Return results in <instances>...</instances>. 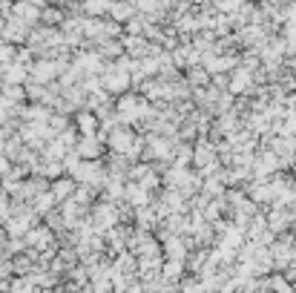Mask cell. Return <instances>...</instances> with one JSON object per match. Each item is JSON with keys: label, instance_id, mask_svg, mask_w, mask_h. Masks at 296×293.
I'll use <instances>...</instances> for the list:
<instances>
[{"label": "cell", "instance_id": "cell-6", "mask_svg": "<svg viewBox=\"0 0 296 293\" xmlns=\"http://www.w3.org/2000/svg\"><path fill=\"white\" fill-rule=\"evenodd\" d=\"M72 181H75V178H64V181H58L55 187H52L55 198H64V196H69V190H72Z\"/></svg>", "mask_w": 296, "mask_h": 293}, {"label": "cell", "instance_id": "cell-5", "mask_svg": "<svg viewBox=\"0 0 296 293\" xmlns=\"http://www.w3.org/2000/svg\"><path fill=\"white\" fill-rule=\"evenodd\" d=\"M49 238H52V233H49V230H29V233H26V242H29V245H35V247H46L49 245Z\"/></svg>", "mask_w": 296, "mask_h": 293}, {"label": "cell", "instance_id": "cell-11", "mask_svg": "<svg viewBox=\"0 0 296 293\" xmlns=\"http://www.w3.org/2000/svg\"><path fill=\"white\" fill-rule=\"evenodd\" d=\"M43 20H46V23H61V12H58V9H46V12H43Z\"/></svg>", "mask_w": 296, "mask_h": 293}, {"label": "cell", "instance_id": "cell-10", "mask_svg": "<svg viewBox=\"0 0 296 293\" xmlns=\"http://www.w3.org/2000/svg\"><path fill=\"white\" fill-rule=\"evenodd\" d=\"M78 64H80V66H84V69H89V72H92V69H98V66H101V64H98V58H92V55H87V58H80Z\"/></svg>", "mask_w": 296, "mask_h": 293}, {"label": "cell", "instance_id": "cell-4", "mask_svg": "<svg viewBox=\"0 0 296 293\" xmlns=\"http://www.w3.org/2000/svg\"><path fill=\"white\" fill-rule=\"evenodd\" d=\"M23 78H26V66L20 61L6 64V84H17V81H23Z\"/></svg>", "mask_w": 296, "mask_h": 293}, {"label": "cell", "instance_id": "cell-13", "mask_svg": "<svg viewBox=\"0 0 296 293\" xmlns=\"http://www.w3.org/2000/svg\"><path fill=\"white\" fill-rule=\"evenodd\" d=\"M3 219H9V201L0 196V222H3Z\"/></svg>", "mask_w": 296, "mask_h": 293}, {"label": "cell", "instance_id": "cell-14", "mask_svg": "<svg viewBox=\"0 0 296 293\" xmlns=\"http://www.w3.org/2000/svg\"><path fill=\"white\" fill-rule=\"evenodd\" d=\"M87 9H89V12H101V9H104V3H98V0H89Z\"/></svg>", "mask_w": 296, "mask_h": 293}, {"label": "cell", "instance_id": "cell-2", "mask_svg": "<svg viewBox=\"0 0 296 293\" xmlns=\"http://www.w3.org/2000/svg\"><path fill=\"white\" fill-rule=\"evenodd\" d=\"M15 17L20 20V23H26V26H32L35 20L40 17V12H38V6L35 3H29V0H23V3H17L15 6Z\"/></svg>", "mask_w": 296, "mask_h": 293}, {"label": "cell", "instance_id": "cell-8", "mask_svg": "<svg viewBox=\"0 0 296 293\" xmlns=\"http://www.w3.org/2000/svg\"><path fill=\"white\" fill-rule=\"evenodd\" d=\"M55 201H58L55 193H49V196H40V198H38V213H46V210L55 204Z\"/></svg>", "mask_w": 296, "mask_h": 293}, {"label": "cell", "instance_id": "cell-9", "mask_svg": "<svg viewBox=\"0 0 296 293\" xmlns=\"http://www.w3.org/2000/svg\"><path fill=\"white\" fill-rule=\"evenodd\" d=\"M95 150H98L95 141H92V138H87V141L78 147V155H95Z\"/></svg>", "mask_w": 296, "mask_h": 293}, {"label": "cell", "instance_id": "cell-12", "mask_svg": "<svg viewBox=\"0 0 296 293\" xmlns=\"http://www.w3.org/2000/svg\"><path fill=\"white\" fill-rule=\"evenodd\" d=\"M78 124H80V129H84V132H89V129L95 127V124H92V118H89V115H80V118H78Z\"/></svg>", "mask_w": 296, "mask_h": 293}, {"label": "cell", "instance_id": "cell-7", "mask_svg": "<svg viewBox=\"0 0 296 293\" xmlns=\"http://www.w3.org/2000/svg\"><path fill=\"white\" fill-rule=\"evenodd\" d=\"M64 147H66L64 141H52L46 147V158H58V161H61V158H64Z\"/></svg>", "mask_w": 296, "mask_h": 293}, {"label": "cell", "instance_id": "cell-15", "mask_svg": "<svg viewBox=\"0 0 296 293\" xmlns=\"http://www.w3.org/2000/svg\"><path fill=\"white\" fill-rule=\"evenodd\" d=\"M9 173V158L6 155H0V175H6Z\"/></svg>", "mask_w": 296, "mask_h": 293}, {"label": "cell", "instance_id": "cell-1", "mask_svg": "<svg viewBox=\"0 0 296 293\" xmlns=\"http://www.w3.org/2000/svg\"><path fill=\"white\" fill-rule=\"evenodd\" d=\"M58 72H61V64H55V61H38V64L32 66V78L38 81V84H49Z\"/></svg>", "mask_w": 296, "mask_h": 293}, {"label": "cell", "instance_id": "cell-3", "mask_svg": "<svg viewBox=\"0 0 296 293\" xmlns=\"http://www.w3.org/2000/svg\"><path fill=\"white\" fill-rule=\"evenodd\" d=\"M29 227H32V219H29V216H20V219L6 222V230L12 236H23V233H29Z\"/></svg>", "mask_w": 296, "mask_h": 293}]
</instances>
